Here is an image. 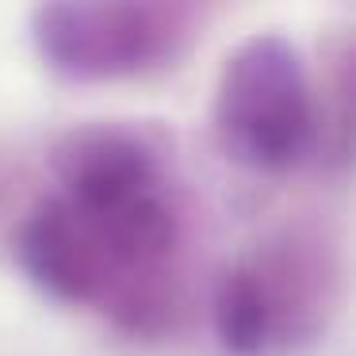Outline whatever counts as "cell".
Returning <instances> with one entry per match:
<instances>
[{
    "instance_id": "1",
    "label": "cell",
    "mask_w": 356,
    "mask_h": 356,
    "mask_svg": "<svg viewBox=\"0 0 356 356\" xmlns=\"http://www.w3.org/2000/svg\"><path fill=\"white\" fill-rule=\"evenodd\" d=\"M215 127L234 161L280 172L314 142V92L299 47L276 31L230 50L215 92Z\"/></svg>"
},
{
    "instance_id": "2",
    "label": "cell",
    "mask_w": 356,
    "mask_h": 356,
    "mask_svg": "<svg viewBox=\"0 0 356 356\" xmlns=\"http://www.w3.org/2000/svg\"><path fill=\"white\" fill-rule=\"evenodd\" d=\"M188 12L169 4H42L31 16L39 58L73 81L131 77L177 50Z\"/></svg>"
},
{
    "instance_id": "3",
    "label": "cell",
    "mask_w": 356,
    "mask_h": 356,
    "mask_svg": "<svg viewBox=\"0 0 356 356\" xmlns=\"http://www.w3.org/2000/svg\"><path fill=\"white\" fill-rule=\"evenodd\" d=\"M19 264L62 302H96L119 280L92 226L65 200H47L27 215L19 230Z\"/></svg>"
},
{
    "instance_id": "4",
    "label": "cell",
    "mask_w": 356,
    "mask_h": 356,
    "mask_svg": "<svg viewBox=\"0 0 356 356\" xmlns=\"http://www.w3.org/2000/svg\"><path fill=\"white\" fill-rule=\"evenodd\" d=\"M54 172L81 211H108L157 192V157L131 127L92 123L65 134L54 149Z\"/></svg>"
},
{
    "instance_id": "5",
    "label": "cell",
    "mask_w": 356,
    "mask_h": 356,
    "mask_svg": "<svg viewBox=\"0 0 356 356\" xmlns=\"http://www.w3.org/2000/svg\"><path fill=\"white\" fill-rule=\"evenodd\" d=\"M291 261L261 257L226 272L215 295V330L230 353L257 356L287 330L291 318Z\"/></svg>"
}]
</instances>
